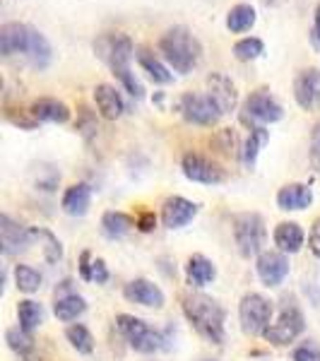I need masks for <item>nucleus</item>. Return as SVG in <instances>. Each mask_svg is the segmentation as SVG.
<instances>
[{
  "mask_svg": "<svg viewBox=\"0 0 320 361\" xmlns=\"http://www.w3.org/2000/svg\"><path fill=\"white\" fill-rule=\"evenodd\" d=\"M94 54L99 61H104L109 66V70L116 75L123 90L133 99H144V87L137 80V75L133 73L130 61L135 56V46H133L130 37L121 32H109L94 39Z\"/></svg>",
  "mask_w": 320,
  "mask_h": 361,
  "instance_id": "nucleus-1",
  "label": "nucleus"
},
{
  "mask_svg": "<svg viewBox=\"0 0 320 361\" xmlns=\"http://www.w3.org/2000/svg\"><path fill=\"white\" fill-rule=\"evenodd\" d=\"M0 54L5 58L25 56L37 70H46L51 66L54 49L37 27L27 22H5L0 27Z\"/></svg>",
  "mask_w": 320,
  "mask_h": 361,
  "instance_id": "nucleus-2",
  "label": "nucleus"
},
{
  "mask_svg": "<svg viewBox=\"0 0 320 361\" xmlns=\"http://www.w3.org/2000/svg\"><path fill=\"white\" fill-rule=\"evenodd\" d=\"M159 54L171 70H176V73H181V75H188V73H193V68L200 63L202 44L188 27L176 25L161 34Z\"/></svg>",
  "mask_w": 320,
  "mask_h": 361,
  "instance_id": "nucleus-3",
  "label": "nucleus"
},
{
  "mask_svg": "<svg viewBox=\"0 0 320 361\" xmlns=\"http://www.w3.org/2000/svg\"><path fill=\"white\" fill-rule=\"evenodd\" d=\"M183 311L188 316L190 323L195 325V330L202 337H207L214 345L224 342V308L214 299L202 294H193L183 299Z\"/></svg>",
  "mask_w": 320,
  "mask_h": 361,
  "instance_id": "nucleus-4",
  "label": "nucleus"
},
{
  "mask_svg": "<svg viewBox=\"0 0 320 361\" xmlns=\"http://www.w3.org/2000/svg\"><path fill=\"white\" fill-rule=\"evenodd\" d=\"M284 118V109L275 97L270 94V90H255L251 97L243 102L241 121L246 126L253 128H265L267 123H277Z\"/></svg>",
  "mask_w": 320,
  "mask_h": 361,
  "instance_id": "nucleus-5",
  "label": "nucleus"
},
{
  "mask_svg": "<svg viewBox=\"0 0 320 361\" xmlns=\"http://www.w3.org/2000/svg\"><path fill=\"white\" fill-rule=\"evenodd\" d=\"M234 236L238 243V250L241 255L251 258V255H258L265 246V222L260 214L255 212H246L238 214L234 219Z\"/></svg>",
  "mask_w": 320,
  "mask_h": 361,
  "instance_id": "nucleus-6",
  "label": "nucleus"
},
{
  "mask_svg": "<svg viewBox=\"0 0 320 361\" xmlns=\"http://www.w3.org/2000/svg\"><path fill=\"white\" fill-rule=\"evenodd\" d=\"M116 325H118L121 335L125 337L128 342H130L133 349H137V352H156V349L164 347V337H161L156 330L149 328L144 320H140L135 316H118L116 318Z\"/></svg>",
  "mask_w": 320,
  "mask_h": 361,
  "instance_id": "nucleus-7",
  "label": "nucleus"
},
{
  "mask_svg": "<svg viewBox=\"0 0 320 361\" xmlns=\"http://www.w3.org/2000/svg\"><path fill=\"white\" fill-rule=\"evenodd\" d=\"M238 318L246 335H263L272 318V304L260 294H246L238 306Z\"/></svg>",
  "mask_w": 320,
  "mask_h": 361,
  "instance_id": "nucleus-8",
  "label": "nucleus"
},
{
  "mask_svg": "<svg viewBox=\"0 0 320 361\" xmlns=\"http://www.w3.org/2000/svg\"><path fill=\"white\" fill-rule=\"evenodd\" d=\"M178 109H181L183 118L195 126H214L224 116L222 109L217 106V102H214L212 97L197 94V92L183 94L181 102H178Z\"/></svg>",
  "mask_w": 320,
  "mask_h": 361,
  "instance_id": "nucleus-9",
  "label": "nucleus"
},
{
  "mask_svg": "<svg viewBox=\"0 0 320 361\" xmlns=\"http://www.w3.org/2000/svg\"><path fill=\"white\" fill-rule=\"evenodd\" d=\"M294 99L304 111L320 109V68H304L294 80Z\"/></svg>",
  "mask_w": 320,
  "mask_h": 361,
  "instance_id": "nucleus-10",
  "label": "nucleus"
},
{
  "mask_svg": "<svg viewBox=\"0 0 320 361\" xmlns=\"http://www.w3.org/2000/svg\"><path fill=\"white\" fill-rule=\"evenodd\" d=\"M183 173H185V178L195 180V183H207V185L222 183L226 178L222 166L214 164V161L207 159V157L193 154V152L183 157Z\"/></svg>",
  "mask_w": 320,
  "mask_h": 361,
  "instance_id": "nucleus-11",
  "label": "nucleus"
},
{
  "mask_svg": "<svg viewBox=\"0 0 320 361\" xmlns=\"http://www.w3.org/2000/svg\"><path fill=\"white\" fill-rule=\"evenodd\" d=\"M304 330V316L299 313V308L287 306L282 313H279V320L275 325H267L265 337L275 345H289L296 335Z\"/></svg>",
  "mask_w": 320,
  "mask_h": 361,
  "instance_id": "nucleus-12",
  "label": "nucleus"
},
{
  "mask_svg": "<svg viewBox=\"0 0 320 361\" xmlns=\"http://www.w3.org/2000/svg\"><path fill=\"white\" fill-rule=\"evenodd\" d=\"M258 277L263 279L265 287H277V284L284 282V277L289 275V260L284 253H277V250H265V253L258 255Z\"/></svg>",
  "mask_w": 320,
  "mask_h": 361,
  "instance_id": "nucleus-13",
  "label": "nucleus"
},
{
  "mask_svg": "<svg viewBox=\"0 0 320 361\" xmlns=\"http://www.w3.org/2000/svg\"><path fill=\"white\" fill-rule=\"evenodd\" d=\"M207 94L217 102V106L222 109V114H231L236 109V102H238L236 87L224 73L209 75L207 78Z\"/></svg>",
  "mask_w": 320,
  "mask_h": 361,
  "instance_id": "nucleus-14",
  "label": "nucleus"
},
{
  "mask_svg": "<svg viewBox=\"0 0 320 361\" xmlns=\"http://www.w3.org/2000/svg\"><path fill=\"white\" fill-rule=\"evenodd\" d=\"M197 214V205L190 200H185V197H168L164 202V207H161V222L168 229H181L185 226Z\"/></svg>",
  "mask_w": 320,
  "mask_h": 361,
  "instance_id": "nucleus-15",
  "label": "nucleus"
},
{
  "mask_svg": "<svg viewBox=\"0 0 320 361\" xmlns=\"http://www.w3.org/2000/svg\"><path fill=\"white\" fill-rule=\"evenodd\" d=\"M29 114H32V118L39 121V123H68L70 121L68 104L58 102L54 97L37 99V102L29 106Z\"/></svg>",
  "mask_w": 320,
  "mask_h": 361,
  "instance_id": "nucleus-16",
  "label": "nucleus"
},
{
  "mask_svg": "<svg viewBox=\"0 0 320 361\" xmlns=\"http://www.w3.org/2000/svg\"><path fill=\"white\" fill-rule=\"evenodd\" d=\"M125 299L140 306H149V308H161L164 306V294L161 289L152 284L149 279H133L130 284H125Z\"/></svg>",
  "mask_w": 320,
  "mask_h": 361,
  "instance_id": "nucleus-17",
  "label": "nucleus"
},
{
  "mask_svg": "<svg viewBox=\"0 0 320 361\" xmlns=\"http://www.w3.org/2000/svg\"><path fill=\"white\" fill-rule=\"evenodd\" d=\"M94 102H97L99 114H101L106 121L121 118L125 111L123 97H121V92L116 90L113 85H97L94 87Z\"/></svg>",
  "mask_w": 320,
  "mask_h": 361,
  "instance_id": "nucleus-18",
  "label": "nucleus"
},
{
  "mask_svg": "<svg viewBox=\"0 0 320 361\" xmlns=\"http://www.w3.org/2000/svg\"><path fill=\"white\" fill-rule=\"evenodd\" d=\"M135 58H137L140 68H142L144 73L149 75V80H152V82L168 85L173 80L171 68H168L166 63L154 54V51H149L147 46H137V49H135Z\"/></svg>",
  "mask_w": 320,
  "mask_h": 361,
  "instance_id": "nucleus-19",
  "label": "nucleus"
},
{
  "mask_svg": "<svg viewBox=\"0 0 320 361\" xmlns=\"http://www.w3.org/2000/svg\"><path fill=\"white\" fill-rule=\"evenodd\" d=\"M29 238L32 234H27L20 224H15L8 214L0 217V243H3V253L5 255H15L20 253L22 248L29 246Z\"/></svg>",
  "mask_w": 320,
  "mask_h": 361,
  "instance_id": "nucleus-20",
  "label": "nucleus"
},
{
  "mask_svg": "<svg viewBox=\"0 0 320 361\" xmlns=\"http://www.w3.org/2000/svg\"><path fill=\"white\" fill-rule=\"evenodd\" d=\"M311 200L313 193L304 183H289L284 188H279L277 193V205L282 209H304L311 205Z\"/></svg>",
  "mask_w": 320,
  "mask_h": 361,
  "instance_id": "nucleus-21",
  "label": "nucleus"
},
{
  "mask_svg": "<svg viewBox=\"0 0 320 361\" xmlns=\"http://www.w3.org/2000/svg\"><path fill=\"white\" fill-rule=\"evenodd\" d=\"M92 202V188L87 183H78V185H70L63 195V209L73 217H82V214L90 209Z\"/></svg>",
  "mask_w": 320,
  "mask_h": 361,
  "instance_id": "nucleus-22",
  "label": "nucleus"
},
{
  "mask_svg": "<svg viewBox=\"0 0 320 361\" xmlns=\"http://www.w3.org/2000/svg\"><path fill=\"white\" fill-rule=\"evenodd\" d=\"M255 20H258V13H255L253 5L238 3L226 13V29H229L231 34H243V32H248V29H253Z\"/></svg>",
  "mask_w": 320,
  "mask_h": 361,
  "instance_id": "nucleus-23",
  "label": "nucleus"
},
{
  "mask_svg": "<svg viewBox=\"0 0 320 361\" xmlns=\"http://www.w3.org/2000/svg\"><path fill=\"white\" fill-rule=\"evenodd\" d=\"M275 243L282 253H296L304 246V231L294 222H282L275 229Z\"/></svg>",
  "mask_w": 320,
  "mask_h": 361,
  "instance_id": "nucleus-24",
  "label": "nucleus"
},
{
  "mask_svg": "<svg viewBox=\"0 0 320 361\" xmlns=\"http://www.w3.org/2000/svg\"><path fill=\"white\" fill-rule=\"evenodd\" d=\"M185 272H188L190 287H205V284L212 282L214 275H217L214 265L209 263L205 255H193V258L188 260V265H185Z\"/></svg>",
  "mask_w": 320,
  "mask_h": 361,
  "instance_id": "nucleus-25",
  "label": "nucleus"
},
{
  "mask_svg": "<svg viewBox=\"0 0 320 361\" xmlns=\"http://www.w3.org/2000/svg\"><path fill=\"white\" fill-rule=\"evenodd\" d=\"M17 316H20V328L25 330V333H32V330H37L39 325L44 323V308L42 304H37V301H20V306H17Z\"/></svg>",
  "mask_w": 320,
  "mask_h": 361,
  "instance_id": "nucleus-26",
  "label": "nucleus"
},
{
  "mask_svg": "<svg viewBox=\"0 0 320 361\" xmlns=\"http://www.w3.org/2000/svg\"><path fill=\"white\" fill-rule=\"evenodd\" d=\"M85 299L82 296H78V294H68V296H61V299L56 301V306H54V311H56V318L58 320H75L78 316H82L85 313Z\"/></svg>",
  "mask_w": 320,
  "mask_h": 361,
  "instance_id": "nucleus-27",
  "label": "nucleus"
},
{
  "mask_svg": "<svg viewBox=\"0 0 320 361\" xmlns=\"http://www.w3.org/2000/svg\"><path fill=\"white\" fill-rule=\"evenodd\" d=\"M267 140H270V135H267V130L265 128H253L251 130V135H248L246 140V145H243V164H246L248 169H253L255 166V159H258V154H260V149L267 145Z\"/></svg>",
  "mask_w": 320,
  "mask_h": 361,
  "instance_id": "nucleus-28",
  "label": "nucleus"
},
{
  "mask_svg": "<svg viewBox=\"0 0 320 361\" xmlns=\"http://www.w3.org/2000/svg\"><path fill=\"white\" fill-rule=\"evenodd\" d=\"M133 224L135 222H133V219L123 212H106L101 217L104 231H106V236H111V238H118V236L128 234V231L133 229Z\"/></svg>",
  "mask_w": 320,
  "mask_h": 361,
  "instance_id": "nucleus-29",
  "label": "nucleus"
},
{
  "mask_svg": "<svg viewBox=\"0 0 320 361\" xmlns=\"http://www.w3.org/2000/svg\"><path fill=\"white\" fill-rule=\"evenodd\" d=\"M263 54H265V44H263V39H258V37H246L234 44V56L243 63L255 61V58H260Z\"/></svg>",
  "mask_w": 320,
  "mask_h": 361,
  "instance_id": "nucleus-30",
  "label": "nucleus"
},
{
  "mask_svg": "<svg viewBox=\"0 0 320 361\" xmlns=\"http://www.w3.org/2000/svg\"><path fill=\"white\" fill-rule=\"evenodd\" d=\"M15 282H17V287H20V292L34 294L39 287H42V275L29 265H17L15 267Z\"/></svg>",
  "mask_w": 320,
  "mask_h": 361,
  "instance_id": "nucleus-31",
  "label": "nucleus"
},
{
  "mask_svg": "<svg viewBox=\"0 0 320 361\" xmlns=\"http://www.w3.org/2000/svg\"><path fill=\"white\" fill-rule=\"evenodd\" d=\"M66 337L70 340V345L82 354H90L92 349H94V340H92L90 330H87L85 325H70L66 330Z\"/></svg>",
  "mask_w": 320,
  "mask_h": 361,
  "instance_id": "nucleus-32",
  "label": "nucleus"
},
{
  "mask_svg": "<svg viewBox=\"0 0 320 361\" xmlns=\"http://www.w3.org/2000/svg\"><path fill=\"white\" fill-rule=\"evenodd\" d=\"M37 236H42L44 238V250H46V260L49 263H56V260H61V255H63V248H61V243H58V238L54 234H49V231H44V229H32Z\"/></svg>",
  "mask_w": 320,
  "mask_h": 361,
  "instance_id": "nucleus-33",
  "label": "nucleus"
},
{
  "mask_svg": "<svg viewBox=\"0 0 320 361\" xmlns=\"http://www.w3.org/2000/svg\"><path fill=\"white\" fill-rule=\"evenodd\" d=\"M8 342L20 354H27L32 349V340H29V333H25V330H8Z\"/></svg>",
  "mask_w": 320,
  "mask_h": 361,
  "instance_id": "nucleus-34",
  "label": "nucleus"
},
{
  "mask_svg": "<svg viewBox=\"0 0 320 361\" xmlns=\"http://www.w3.org/2000/svg\"><path fill=\"white\" fill-rule=\"evenodd\" d=\"M109 279V270L104 265V260H92L90 263V282H106Z\"/></svg>",
  "mask_w": 320,
  "mask_h": 361,
  "instance_id": "nucleus-35",
  "label": "nucleus"
},
{
  "mask_svg": "<svg viewBox=\"0 0 320 361\" xmlns=\"http://www.w3.org/2000/svg\"><path fill=\"white\" fill-rule=\"evenodd\" d=\"M311 164L320 171V123L311 133Z\"/></svg>",
  "mask_w": 320,
  "mask_h": 361,
  "instance_id": "nucleus-36",
  "label": "nucleus"
},
{
  "mask_svg": "<svg viewBox=\"0 0 320 361\" xmlns=\"http://www.w3.org/2000/svg\"><path fill=\"white\" fill-rule=\"evenodd\" d=\"M294 361H320V352L318 347L313 345H306V347H299L294 352Z\"/></svg>",
  "mask_w": 320,
  "mask_h": 361,
  "instance_id": "nucleus-37",
  "label": "nucleus"
},
{
  "mask_svg": "<svg viewBox=\"0 0 320 361\" xmlns=\"http://www.w3.org/2000/svg\"><path fill=\"white\" fill-rule=\"evenodd\" d=\"M308 246H311V250L313 253L318 255L320 258V217L313 222V226H311V236H308Z\"/></svg>",
  "mask_w": 320,
  "mask_h": 361,
  "instance_id": "nucleus-38",
  "label": "nucleus"
},
{
  "mask_svg": "<svg viewBox=\"0 0 320 361\" xmlns=\"http://www.w3.org/2000/svg\"><path fill=\"white\" fill-rule=\"evenodd\" d=\"M135 226H137L140 231H152L154 226H156V217H154L152 212H144L142 217L137 219V224H135Z\"/></svg>",
  "mask_w": 320,
  "mask_h": 361,
  "instance_id": "nucleus-39",
  "label": "nucleus"
},
{
  "mask_svg": "<svg viewBox=\"0 0 320 361\" xmlns=\"http://www.w3.org/2000/svg\"><path fill=\"white\" fill-rule=\"evenodd\" d=\"M311 42L320 51V5L316 8V17H313V29H311Z\"/></svg>",
  "mask_w": 320,
  "mask_h": 361,
  "instance_id": "nucleus-40",
  "label": "nucleus"
},
{
  "mask_svg": "<svg viewBox=\"0 0 320 361\" xmlns=\"http://www.w3.org/2000/svg\"><path fill=\"white\" fill-rule=\"evenodd\" d=\"M80 270H82V277L90 279V253H82V265H80Z\"/></svg>",
  "mask_w": 320,
  "mask_h": 361,
  "instance_id": "nucleus-41",
  "label": "nucleus"
}]
</instances>
